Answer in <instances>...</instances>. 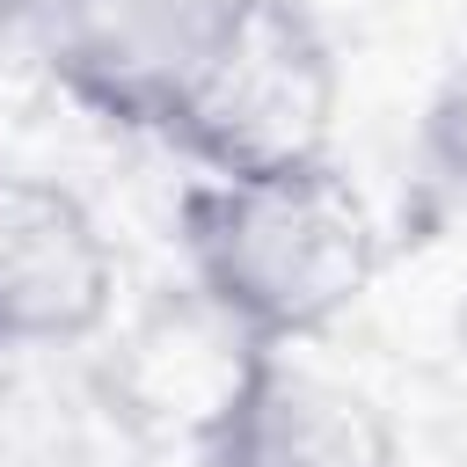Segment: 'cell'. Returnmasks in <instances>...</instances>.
I'll return each mask as SVG.
<instances>
[{"instance_id":"6da1fadb","label":"cell","mask_w":467,"mask_h":467,"mask_svg":"<svg viewBox=\"0 0 467 467\" xmlns=\"http://www.w3.org/2000/svg\"><path fill=\"white\" fill-rule=\"evenodd\" d=\"M182 248L197 292L263 350L336 328L379 277V226L336 161L182 190Z\"/></svg>"},{"instance_id":"52a82bcc","label":"cell","mask_w":467,"mask_h":467,"mask_svg":"<svg viewBox=\"0 0 467 467\" xmlns=\"http://www.w3.org/2000/svg\"><path fill=\"white\" fill-rule=\"evenodd\" d=\"M44 0H0V15H36Z\"/></svg>"},{"instance_id":"277c9868","label":"cell","mask_w":467,"mask_h":467,"mask_svg":"<svg viewBox=\"0 0 467 467\" xmlns=\"http://www.w3.org/2000/svg\"><path fill=\"white\" fill-rule=\"evenodd\" d=\"M117 306V248L102 219L44 175H0V343H88Z\"/></svg>"},{"instance_id":"3957f363","label":"cell","mask_w":467,"mask_h":467,"mask_svg":"<svg viewBox=\"0 0 467 467\" xmlns=\"http://www.w3.org/2000/svg\"><path fill=\"white\" fill-rule=\"evenodd\" d=\"M255 0H44V51L58 80L139 131H161L212 51Z\"/></svg>"},{"instance_id":"7a4b0ae2","label":"cell","mask_w":467,"mask_h":467,"mask_svg":"<svg viewBox=\"0 0 467 467\" xmlns=\"http://www.w3.org/2000/svg\"><path fill=\"white\" fill-rule=\"evenodd\" d=\"M343 109L336 51L306 0H255L234 36L212 51V66L190 80V95L168 109L161 139L204 175H285L328 161Z\"/></svg>"},{"instance_id":"ba28073f","label":"cell","mask_w":467,"mask_h":467,"mask_svg":"<svg viewBox=\"0 0 467 467\" xmlns=\"http://www.w3.org/2000/svg\"><path fill=\"white\" fill-rule=\"evenodd\" d=\"M460 350H467V299H460Z\"/></svg>"},{"instance_id":"8992f818","label":"cell","mask_w":467,"mask_h":467,"mask_svg":"<svg viewBox=\"0 0 467 467\" xmlns=\"http://www.w3.org/2000/svg\"><path fill=\"white\" fill-rule=\"evenodd\" d=\"M423 139H431V161H438L452 182H467V58H460V66H452V80L438 88Z\"/></svg>"},{"instance_id":"5b68a950","label":"cell","mask_w":467,"mask_h":467,"mask_svg":"<svg viewBox=\"0 0 467 467\" xmlns=\"http://www.w3.org/2000/svg\"><path fill=\"white\" fill-rule=\"evenodd\" d=\"M219 467H394L379 401L299 350H255L219 431Z\"/></svg>"}]
</instances>
